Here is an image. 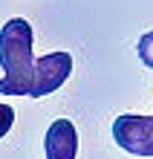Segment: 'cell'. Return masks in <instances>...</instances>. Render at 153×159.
Segmentation results:
<instances>
[{
	"label": "cell",
	"instance_id": "2",
	"mask_svg": "<svg viewBox=\"0 0 153 159\" xmlns=\"http://www.w3.org/2000/svg\"><path fill=\"white\" fill-rule=\"evenodd\" d=\"M70 75H72V55L70 52H49V55L35 58L29 98H43L49 93L61 90Z\"/></svg>",
	"mask_w": 153,
	"mask_h": 159
},
{
	"label": "cell",
	"instance_id": "4",
	"mask_svg": "<svg viewBox=\"0 0 153 159\" xmlns=\"http://www.w3.org/2000/svg\"><path fill=\"white\" fill-rule=\"evenodd\" d=\"M43 148H46V159H75L78 156V133H75V125L66 121V119L52 121L46 136H43Z\"/></svg>",
	"mask_w": 153,
	"mask_h": 159
},
{
	"label": "cell",
	"instance_id": "5",
	"mask_svg": "<svg viewBox=\"0 0 153 159\" xmlns=\"http://www.w3.org/2000/svg\"><path fill=\"white\" fill-rule=\"evenodd\" d=\"M136 52H139V61L145 64V67H150V70H153V32H145V35L139 38Z\"/></svg>",
	"mask_w": 153,
	"mask_h": 159
},
{
	"label": "cell",
	"instance_id": "1",
	"mask_svg": "<svg viewBox=\"0 0 153 159\" xmlns=\"http://www.w3.org/2000/svg\"><path fill=\"white\" fill-rule=\"evenodd\" d=\"M32 41L35 32L23 17H12L0 29V67L6 72L0 78V96H29L35 70Z\"/></svg>",
	"mask_w": 153,
	"mask_h": 159
},
{
	"label": "cell",
	"instance_id": "6",
	"mask_svg": "<svg viewBox=\"0 0 153 159\" xmlns=\"http://www.w3.org/2000/svg\"><path fill=\"white\" fill-rule=\"evenodd\" d=\"M12 125H15V107L0 104V139H3L9 130H12Z\"/></svg>",
	"mask_w": 153,
	"mask_h": 159
},
{
	"label": "cell",
	"instance_id": "3",
	"mask_svg": "<svg viewBox=\"0 0 153 159\" xmlns=\"http://www.w3.org/2000/svg\"><path fill=\"white\" fill-rule=\"evenodd\" d=\"M113 139L133 156H153V116H119L113 121Z\"/></svg>",
	"mask_w": 153,
	"mask_h": 159
}]
</instances>
